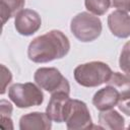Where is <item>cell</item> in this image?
<instances>
[{
  "label": "cell",
  "instance_id": "6da1fadb",
  "mask_svg": "<svg viewBox=\"0 0 130 130\" xmlns=\"http://www.w3.org/2000/svg\"><path fill=\"white\" fill-rule=\"evenodd\" d=\"M70 50L67 36L58 29H52L35 38L28 45L27 57L35 63H48L65 57Z\"/></svg>",
  "mask_w": 130,
  "mask_h": 130
},
{
  "label": "cell",
  "instance_id": "7a4b0ae2",
  "mask_svg": "<svg viewBox=\"0 0 130 130\" xmlns=\"http://www.w3.org/2000/svg\"><path fill=\"white\" fill-rule=\"evenodd\" d=\"M113 71L110 66L102 61H90L78 65L73 76L75 81L84 87H96L103 83H107Z\"/></svg>",
  "mask_w": 130,
  "mask_h": 130
},
{
  "label": "cell",
  "instance_id": "3957f363",
  "mask_svg": "<svg viewBox=\"0 0 130 130\" xmlns=\"http://www.w3.org/2000/svg\"><path fill=\"white\" fill-rule=\"evenodd\" d=\"M103 25L101 19L90 12L77 13L70 22V30L73 36L82 43L96 40L102 34Z\"/></svg>",
  "mask_w": 130,
  "mask_h": 130
},
{
  "label": "cell",
  "instance_id": "277c9868",
  "mask_svg": "<svg viewBox=\"0 0 130 130\" xmlns=\"http://www.w3.org/2000/svg\"><path fill=\"white\" fill-rule=\"evenodd\" d=\"M8 98L19 109L41 106L44 102L42 88L36 83H14L8 88Z\"/></svg>",
  "mask_w": 130,
  "mask_h": 130
},
{
  "label": "cell",
  "instance_id": "5b68a950",
  "mask_svg": "<svg viewBox=\"0 0 130 130\" xmlns=\"http://www.w3.org/2000/svg\"><path fill=\"white\" fill-rule=\"evenodd\" d=\"M35 82L46 91L52 93L70 92V84L63 74L55 67H41L34 74Z\"/></svg>",
  "mask_w": 130,
  "mask_h": 130
},
{
  "label": "cell",
  "instance_id": "8992f818",
  "mask_svg": "<svg viewBox=\"0 0 130 130\" xmlns=\"http://www.w3.org/2000/svg\"><path fill=\"white\" fill-rule=\"evenodd\" d=\"M64 122L69 130H83L92 128V120L86 104L82 101L70 99Z\"/></svg>",
  "mask_w": 130,
  "mask_h": 130
},
{
  "label": "cell",
  "instance_id": "52a82bcc",
  "mask_svg": "<svg viewBox=\"0 0 130 130\" xmlns=\"http://www.w3.org/2000/svg\"><path fill=\"white\" fill-rule=\"evenodd\" d=\"M42 25V18L40 14L32 9L20 10L14 18V27L21 36H31L37 32Z\"/></svg>",
  "mask_w": 130,
  "mask_h": 130
},
{
  "label": "cell",
  "instance_id": "ba28073f",
  "mask_svg": "<svg viewBox=\"0 0 130 130\" xmlns=\"http://www.w3.org/2000/svg\"><path fill=\"white\" fill-rule=\"evenodd\" d=\"M69 101H70L69 93H66L63 91L52 93L49 104L46 108V114L54 122H57V123L64 122L65 113H66V109Z\"/></svg>",
  "mask_w": 130,
  "mask_h": 130
},
{
  "label": "cell",
  "instance_id": "9c48e42d",
  "mask_svg": "<svg viewBox=\"0 0 130 130\" xmlns=\"http://www.w3.org/2000/svg\"><path fill=\"white\" fill-rule=\"evenodd\" d=\"M108 26L113 36L119 39H126L130 37V15L117 9L109 14Z\"/></svg>",
  "mask_w": 130,
  "mask_h": 130
},
{
  "label": "cell",
  "instance_id": "30bf717a",
  "mask_svg": "<svg viewBox=\"0 0 130 130\" xmlns=\"http://www.w3.org/2000/svg\"><path fill=\"white\" fill-rule=\"evenodd\" d=\"M119 101V92L111 85H107L106 87L99 89L92 96V105L100 112L113 109L118 105Z\"/></svg>",
  "mask_w": 130,
  "mask_h": 130
},
{
  "label": "cell",
  "instance_id": "8fae6325",
  "mask_svg": "<svg viewBox=\"0 0 130 130\" xmlns=\"http://www.w3.org/2000/svg\"><path fill=\"white\" fill-rule=\"evenodd\" d=\"M52 120L46 113L31 112L25 114L19 119L20 130H50Z\"/></svg>",
  "mask_w": 130,
  "mask_h": 130
},
{
  "label": "cell",
  "instance_id": "7c38bea8",
  "mask_svg": "<svg viewBox=\"0 0 130 130\" xmlns=\"http://www.w3.org/2000/svg\"><path fill=\"white\" fill-rule=\"evenodd\" d=\"M99 124L103 129L123 130L125 128V119L118 111L110 109L107 111H101L99 114Z\"/></svg>",
  "mask_w": 130,
  "mask_h": 130
},
{
  "label": "cell",
  "instance_id": "4fadbf2b",
  "mask_svg": "<svg viewBox=\"0 0 130 130\" xmlns=\"http://www.w3.org/2000/svg\"><path fill=\"white\" fill-rule=\"evenodd\" d=\"M108 85L113 86L120 94V101L130 98V76L120 72H113L109 80Z\"/></svg>",
  "mask_w": 130,
  "mask_h": 130
},
{
  "label": "cell",
  "instance_id": "5bb4252c",
  "mask_svg": "<svg viewBox=\"0 0 130 130\" xmlns=\"http://www.w3.org/2000/svg\"><path fill=\"white\" fill-rule=\"evenodd\" d=\"M25 0H0V14L2 19V25L6 23L11 17L22 10L24 7Z\"/></svg>",
  "mask_w": 130,
  "mask_h": 130
},
{
  "label": "cell",
  "instance_id": "9a60e30c",
  "mask_svg": "<svg viewBox=\"0 0 130 130\" xmlns=\"http://www.w3.org/2000/svg\"><path fill=\"white\" fill-rule=\"evenodd\" d=\"M112 0H84L85 8L92 14L100 16L104 15L110 8Z\"/></svg>",
  "mask_w": 130,
  "mask_h": 130
},
{
  "label": "cell",
  "instance_id": "2e32d148",
  "mask_svg": "<svg viewBox=\"0 0 130 130\" xmlns=\"http://www.w3.org/2000/svg\"><path fill=\"white\" fill-rule=\"evenodd\" d=\"M119 67L125 74L130 76V41L125 43L122 48L119 58Z\"/></svg>",
  "mask_w": 130,
  "mask_h": 130
},
{
  "label": "cell",
  "instance_id": "e0dca14e",
  "mask_svg": "<svg viewBox=\"0 0 130 130\" xmlns=\"http://www.w3.org/2000/svg\"><path fill=\"white\" fill-rule=\"evenodd\" d=\"M12 80V74L11 71L5 66V65H1V90L0 93L4 94L6 91V87L7 85L11 82Z\"/></svg>",
  "mask_w": 130,
  "mask_h": 130
},
{
  "label": "cell",
  "instance_id": "ac0fdd59",
  "mask_svg": "<svg viewBox=\"0 0 130 130\" xmlns=\"http://www.w3.org/2000/svg\"><path fill=\"white\" fill-rule=\"evenodd\" d=\"M12 105L6 100L0 101V117H11L12 114Z\"/></svg>",
  "mask_w": 130,
  "mask_h": 130
},
{
  "label": "cell",
  "instance_id": "d6986e66",
  "mask_svg": "<svg viewBox=\"0 0 130 130\" xmlns=\"http://www.w3.org/2000/svg\"><path fill=\"white\" fill-rule=\"evenodd\" d=\"M112 5L118 10L125 12L130 11V0H112Z\"/></svg>",
  "mask_w": 130,
  "mask_h": 130
},
{
  "label": "cell",
  "instance_id": "ffe728a7",
  "mask_svg": "<svg viewBox=\"0 0 130 130\" xmlns=\"http://www.w3.org/2000/svg\"><path fill=\"white\" fill-rule=\"evenodd\" d=\"M117 106H118L119 110L123 114H125L126 116L130 117V98L119 101V103H118Z\"/></svg>",
  "mask_w": 130,
  "mask_h": 130
},
{
  "label": "cell",
  "instance_id": "44dd1931",
  "mask_svg": "<svg viewBox=\"0 0 130 130\" xmlns=\"http://www.w3.org/2000/svg\"><path fill=\"white\" fill-rule=\"evenodd\" d=\"M0 128L2 130H13V122L11 117H0Z\"/></svg>",
  "mask_w": 130,
  "mask_h": 130
},
{
  "label": "cell",
  "instance_id": "7402d4cb",
  "mask_svg": "<svg viewBox=\"0 0 130 130\" xmlns=\"http://www.w3.org/2000/svg\"><path fill=\"white\" fill-rule=\"evenodd\" d=\"M128 128H129V129H130V124H129V126H128Z\"/></svg>",
  "mask_w": 130,
  "mask_h": 130
}]
</instances>
